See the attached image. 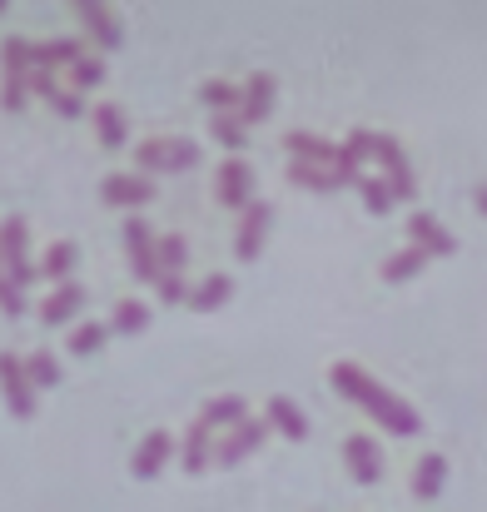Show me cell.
I'll list each match as a JSON object with an SVG mask.
<instances>
[{"label": "cell", "instance_id": "obj_1", "mask_svg": "<svg viewBox=\"0 0 487 512\" xmlns=\"http://www.w3.org/2000/svg\"><path fill=\"white\" fill-rule=\"evenodd\" d=\"M333 388L348 398V403H358V408H368V418L373 423H383L388 433H398V438H418L423 433V418H418V408L408 403V398H398L393 388H383L378 378H368L358 363H333Z\"/></svg>", "mask_w": 487, "mask_h": 512}, {"label": "cell", "instance_id": "obj_2", "mask_svg": "<svg viewBox=\"0 0 487 512\" xmlns=\"http://www.w3.org/2000/svg\"><path fill=\"white\" fill-rule=\"evenodd\" d=\"M358 160H378L383 165V179L393 184V194L398 199H413L418 194V179H413V170H408V155H403V145L393 140V135H378V130H353L348 140H343Z\"/></svg>", "mask_w": 487, "mask_h": 512}, {"label": "cell", "instance_id": "obj_3", "mask_svg": "<svg viewBox=\"0 0 487 512\" xmlns=\"http://www.w3.org/2000/svg\"><path fill=\"white\" fill-rule=\"evenodd\" d=\"M135 165L140 174H164V170H194L199 165V140H189V135H150V140H140L135 145Z\"/></svg>", "mask_w": 487, "mask_h": 512}, {"label": "cell", "instance_id": "obj_4", "mask_svg": "<svg viewBox=\"0 0 487 512\" xmlns=\"http://www.w3.org/2000/svg\"><path fill=\"white\" fill-rule=\"evenodd\" d=\"M0 274L20 289H30L40 274H35V259H30V224L20 214H5L0 219Z\"/></svg>", "mask_w": 487, "mask_h": 512}, {"label": "cell", "instance_id": "obj_5", "mask_svg": "<svg viewBox=\"0 0 487 512\" xmlns=\"http://www.w3.org/2000/svg\"><path fill=\"white\" fill-rule=\"evenodd\" d=\"M125 254L135 264V279H150V284L160 279V239H155V229L140 214L125 219Z\"/></svg>", "mask_w": 487, "mask_h": 512}, {"label": "cell", "instance_id": "obj_6", "mask_svg": "<svg viewBox=\"0 0 487 512\" xmlns=\"http://www.w3.org/2000/svg\"><path fill=\"white\" fill-rule=\"evenodd\" d=\"M274 428L264 423V418H244V423H234L229 428V438H219L214 443V463L219 468H234V463H244L249 453H259L264 448V438H269Z\"/></svg>", "mask_w": 487, "mask_h": 512}, {"label": "cell", "instance_id": "obj_7", "mask_svg": "<svg viewBox=\"0 0 487 512\" xmlns=\"http://www.w3.org/2000/svg\"><path fill=\"white\" fill-rule=\"evenodd\" d=\"M100 199L115 204V209H140V204L155 199V179L140 170H115L100 179Z\"/></svg>", "mask_w": 487, "mask_h": 512}, {"label": "cell", "instance_id": "obj_8", "mask_svg": "<svg viewBox=\"0 0 487 512\" xmlns=\"http://www.w3.org/2000/svg\"><path fill=\"white\" fill-rule=\"evenodd\" d=\"M0 393H5L15 418H35V388L25 378V358L10 353V348H0Z\"/></svg>", "mask_w": 487, "mask_h": 512}, {"label": "cell", "instance_id": "obj_9", "mask_svg": "<svg viewBox=\"0 0 487 512\" xmlns=\"http://www.w3.org/2000/svg\"><path fill=\"white\" fill-rule=\"evenodd\" d=\"M274 100H279V80H274L269 70H254V75L239 85V120H244V125H259V120H269Z\"/></svg>", "mask_w": 487, "mask_h": 512}, {"label": "cell", "instance_id": "obj_10", "mask_svg": "<svg viewBox=\"0 0 487 512\" xmlns=\"http://www.w3.org/2000/svg\"><path fill=\"white\" fill-rule=\"evenodd\" d=\"M269 224H274V204H269V199H254V204L239 214L234 254H239V259H259V249H264V239H269Z\"/></svg>", "mask_w": 487, "mask_h": 512}, {"label": "cell", "instance_id": "obj_11", "mask_svg": "<svg viewBox=\"0 0 487 512\" xmlns=\"http://www.w3.org/2000/svg\"><path fill=\"white\" fill-rule=\"evenodd\" d=\"M174 448H179V438H174V433H164V428L145 433V438H140V448L130 453V473H135V478H160L164 468H169V458H174Z\"/></svg>", "mask_w": 487, "mask_h": 512}, {"label": "cell", "instance_id": "obj_12", "mask_svg": "<svg viewBox=\"0 0 487 512\" xmlns=\"http://www.w3.org/2000/svg\"><path fill=\"white\" fill-rule=\"evenodd\" d=\"M214 194H219V204H229V209L244 214L254 204V170L244 160H224L219 174H214Z\"/></svg>", "mask_w": 487, "mask_h": 512}, {"label": "cell", "instance_id": "obj_13", "mask_svg": "<svg viewBox=\"0 0 487 512\" xmlns=\"http://www.w3.org/2000/svg\"><path fill=\"white\" fill-rule=\"evenodd\" d=\"M408 244H418L428 259H433V254H443V259H448V254L458 249V239L448 234V224H443L438 214H428V209L408 214Z\"/></svg>", "mask_w": 487, "mask_h": 512}, {"label": "cell", "instance_id": "obj_14", "mask_svg": "<svg viewBox=\"0 0 487 512\" xmlns=\"http://www.w3.org/2000/svg\"><path fill=\"white\" fill-rule=\"evenodd\" d=\"M75 15H80V25L90 30V40H95L100 50H120V45H125V25H120L115 10H105V5H95V0H80Z\"/></svg>", "mask_w": 487, "mask_h": 512}, {"label": "cell", "instance_id": "obj_15", "mask_svg": "<svg viewBox=\"0 0 487 512\" xmlns=\"http://www.w3.org/2000/svg\"><path fill=\"white\" fill-rule=\"evenodd\" d=\"M75 60H85V40L80 35H55V40H30V70H70Z\"/></svg>", "mask_w": 487, "mask_h": 512}, {"label": "cell", "instance_id": "obj_16", "mask_svg": "<svg viewBox=\"0 0 487 512\" xmlns=\"http://www.w3.org/2000/svg\"><path fill=\"white\" fill-rule=\"evenodd\" d=\"M343 463H348L353 483H363V488H373V483L383 478V453H378V443H373L368 433H353V438L343 443Z\"/></svg>", "mask_w": 487, "mask_h": 512}, {"label": "cell", "instance_id": "obj_17", "mask_svg": "<svg viewBox=\"0 0 487 512\" xmlns=\"http://www.w3.org/2000/svg\"><path fill=\"white\" fill-rule=\"evenodd\" d=\"M80 309H85V284H60V289H50L45 294V304H40V324H50V329H60V324H70V319H80Z\"/></svg>", "mask_w": 487, "mask_h": 512}, {"label": "cell", "instance_id": "obj_18", "mask_svg": "<svg viewBox=\"0 0 487 512\" xmlns=\"http://www.w3.org/2000/svg\"><path fill=\"white\" fill-rule=\"evenodd\" d=\"M264 423L269 428H279L284 438H294V443H304L309 438V418H304V408L289 398V393H274L269 403H264Z\"/></svg>", "mask_w": 487, "mask_h": 512}, {"label": "cell", "instance_id": "obj_19", "mask_svg": "<svg viewBox=\"0 0 487 512\" xmlns=\"http://www.w3.org/2000/svg\"><path fill=\"white\" fill-rule=\"evenodd\" d=\"M209 458H214V433L194 418V423L179 433V463H184V473H204Z\"/></svg>", "mask_w": 487, "mask_h": 512}, {"label": "cell", "instance_id": "obj_20", "mask_svg": "<svg viewBox=\"0 0 487 512\" xmlns=\"http://www.w3.org/2000/svg\"><path fill=\"white\" fill-rule=\"evenodd\" d=\"M284 150H289V160H299V165H324V170H333V160H338V145L309 135V130L284 135Z\"/></svg>", "mask_w": 487, "mask_h": 512}, {"label": "cell", "instance_id": "obj_21", "mask_svg": "<svg viewBox=\"0 0 487 512\" xmlns=\"http://www.w3.org/2000/svg\"><path fill=\"white\" fill-rule=\"evenodd\" d=\"M90 120H95V140L105 145V150H125L130 145V120H125V110L120 105H95L90 110Z\"/></svg>", "mask_w": 487, "mask_h": 512}, {"label": "cell", "instance_id": "obj_22", "mask_svg": "<svg viewBox=\"0 0 487 512\" xmlns=\"http://www.w3.org/2000/svg\"><path fill=\"white\" fill-rule=\"evenodd\" d=\"M75 264H80V249L70 244V239H55L45 254H40V264H35V274L40 279H50L55 289L60 284H70V274H75Z\"/></svg>", "mask_w": 487, "mask_h": 512}, {"label": "cell", "instance_id": "obj_23", "mask_svg": "<svg viewBox=\"0 0 487 512\" xmlns=\"http://www.w3.org/2000/svg\"><path fill=\"white\" fill-rule=\"evenodd\" d=\"M249 418V398H239V393H219V398H204V408H199V423L214 433V428H234V423H244Z\"/></svg>", "mask_w": 487, "mask_h": 512}, {"label": "cell", "instance_id": "obj_24", "mask_svg": "<svg viewBox=\"0 0 487 512\" xmlns=\"http://www.w3.org/2000/svg\"><path fill=\"white\" fill-rule=\"evenodd\" d=\"M234 299V279L229 274H209L199 284H189V309L194 314H209V309H224Z\"/></svg>", "mask_w": 487, "mask_h": 512}, {"label": "cell", "instance_id": "obj_25", "mask_svg": "<svg viewBox=\"0 0 487 512\" xmlns=\"http://www.w3.org/2000/svg\"><path fill=\"white\" fill-rule=\"evenodd\" d=\"M443 483H448V458H443V453H423L418 468H413V498L433 503V498L443 493Z\"/></svg>", "mask_w": 487, "mask_h": 512}, {"label": "cell", "instance_id": "obj_26", "mask_svg": "<svg viewBox=\"0 0 487 512\" xmlns=\"http://www.w3.org/2000/svg\"><path fill=\"white\" fill-rule=\"evenodd\" d=\"M423 264H428V254H423L418 244H403V249H393V254L383 259V279H388V284H408V279L423 274Z\"/></svg>", "mask_w": 487, "mask_h": 512}, {"label": "cell", "instance_id": "obj_27", "mask_svg": "<svg viewBox=\"0 0 487 512\" xmlns=\"http://www.w3.org/2000/svg\"><path fill=\"white\" fill-rule=\"evenodd\" d=\"M199 100H204L214 115H239V85H234V80H224V75L204 80V85H199Z\"/></svg>", "mask_w": 487, "mask_h": 512}, {"label": "cell", "instance_id": "obj_28", "mask_svg": "<svg viewBox=\"0 0 487 512\" xmlns=\"http://www.w3.org/2000/svg\"><path fill=\"white\" fill-rule=\"evenodd\" d=\"M150 329V304L145 299H120L110 314V334H145Z\"/></svg>", "mask_w": 487, "mask_h": 512}, {"label": "cell", "instance_id": "obj_29", "mask_svg": "<svg viewBox=\"0 0 487 512\" xmlns=\"http://www.w3.org/2000/svg\"><path fill=\"white\" fill-rule=\"evenodd\" d=\"M209 135H214V145H224L229 155H239V150L249 145V125H244L239 115H209Z\"/></svg>", "mask_w": 487, "mask_h": 512}, {"label": "cell", "instance_id": "obj_30", "mask_svg": "<svg viewBox=\"0 0 487 512\" xmlns=\"http://www.w3.org/2000/svg\"><path fill=\"white\" fill-rule=\"evenodd\" d=\"M0 75H15V80L30 75V40L25 35H5L0 40Z\"/></svg>", "mask_w": 487, "mask_h": 512}, {"label": "cell", "instance_id": "obj_31", "mask_svg": "<svg viewBox=\"0 0 487 512\" xmlns=\"http://www.w3.org/2000/svg\"><path fill=\"white\" fill-rule=\"evenodd\" d=\"M358 194H363L368 214H393V204H398V194H393V184L383 174H363L358 179Z\"/></svg>", "mask_w": 487, "mask_h": 512}, {"label": "cell", "instance_id": "obj_32", "mask_svg": "<svg viewBox=\"0 0 487 512\" xmlns=\"http://www.w3.org/2000/svg\"><path fill=\"white\" fill-rule=\"evenodd\" d=\"M110 339V324H100V319H80L75 329H70V353H80V358H90V353H100Z\"/></svg>", "mask_w": 487, "mask_h": 512}, {"label": "cell", "instance_id": "obj_33", "mask_svg": "<svg viewBox=\"0 0 487 512\" xmlns=\"http://www.w3.org/2000/svg\"><path fill=\"white\" fill-rule=\"evenodd\" d=\"M25 378H30L35 393H40V388H55V383H60V363H55V353H45V348L25 353Z\"/></svg>", "mask_w": 487, "mask_h": 512}, {"label": "cell", "instance_id": "obj_34", "mask_svg": "<svg viewBox=\"0 0 487 512\" xmlns=\"http://www.w3.org/2000/svg\"><path fill=\"white\" fill-rule=\"evenodd\" d=\"M289 184H299V189H338V174L324 170V165H299V160H289Z\"/></svg>", "mask_w": 487, "mask_h": 512}, {"label": "cell", "instance_id": "obj_35", "mask_svg": "<svg viewBox=\"0 0 487 512\" xmlns=\"http://www.w3.org/2000/svg\"><path fill=\"white\" fill-rule=\"evenodd\" d=\"M100 80H105V60H100V55H85V60L70 65V90L85 95V90H95Z\"/></svg>", "mask_w": 487, "mask_h": 512}, {"label": "cell", "instance_id": "obj_36", "mask_svg": "<svg viewBox=\"0 0 487 512\" xmlns=\"http://www.w3.org/2000/svg\"><path fill=\"white\" fill-rule=\"evenodd\" d=\"M184 264H189V244H184L179 234H164V239H160V269H169V274H184Z\"/></svg>", "mask_w": 487, "mask_h": 512}, {"label": "cell", "instance_id": "obj_37", "mask_svg": "<svg viewBox=\"0 0 487 512\" xmlns=\"http://www.w3.org/2000/svg\"><path fill=\"white\" fill-rule=\"evenodd\" d=\"M155 294H160L164 304H189V279H184V274H169V269H160Z\"/></svg>", "mask_w": 487, "mask_h": 512}, {"label": "cell", "instance_id": "obj_38", "mask_svg": "<svg viewBox=\"0 0 487 512\" xmlns=\"http://www.w3.org/2000/svg\"><path fill=\"white\" fill-rule=\"evenodd\" d=\"M50 110H55V115H65V120H80V115H85V95H80V90H70V85H60V90L50 95Z\"/></svg>", "mask_w": 487, "mask_h": 512}, {"label": "cell", "instance_id": "obj_39", "mask_svg": "<svg viewBox=\"0 0 487 512\" xmlns=\"http://www.w3.org/2000/svg\"><path fill=\"white\" fill-rule=\"evenodd\" d=\"M25 95H30V75H25V80H15V75L0 80V105H5V110H25Z\"/></svg>", "mask_w": 487, "mask_h": 512}, {"label": "cell", "instance_id": "obj_40", "mask_svg": "<svg viewBox=\"0 0 487 512\" xmlns=\"http://www.w3.org/2000/svg\"><path fill=\"white\" fill-rule=\"evenodd\" d=\"M0 314H10V319H20V314H25V289H20V284H10L5 274H0Z\"/></svg>", "mask_w": 487, "mask_h": 512}, {"label": "cell", "instance_id": "obj_41", "mask_svg": "<svg viewBox=\"0 0 487 512\" xmlns=\"http://www.w3.org/2000/svg\"><path fill=\"white\" fill-rule=\"evenodd\" d=\"M60 90V80H55V70H30V95H55Z\"/></svg>", "mask_w": 487, "mask_h": 512}, {"label": "cell", "instance_id": "obj_42", "mask_svg": "<svg viewBox=\"0 0 487 512\" xmlns=\"http://www.w3.org/2000/svg\"><path fill=\"white\" fill-rule=\"evenodd\" d=\"M478 209H483V214H487V189H478Z\"/></svg>", "mask_w": 487, "mask_h": 512}]
</instances>
